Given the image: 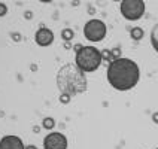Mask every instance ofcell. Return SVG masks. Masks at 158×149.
I'll return each instance as SVG.
<instances>
[{
  "mask_svg": "<svg viewBox=\"0 0 158 149\" xmlns=\"http://www.w3.org/2000/svg\"><path fill=\"white\" fill-rule=\"evenodd\" d=\"M106 78L109 85L118 91H130L140 81V67L139 64L127 57L116 58L109 63Z\"/></svg>",
  "mask_w": 158,
  "mask_h": 149,
  "instance_id": "1",
  "label": "cell"
},
{
  "mask_svg": "<svg viewBox=\"0 0 158 149\" xmlns=\"http://www.w3.org/2000/svg\"><path fill=\"white\" fill-rule=\"evenodd\" d=\"M55 84L61 94L69 96L72 98L87 91L88 79L87 75L75 63H67L58 69L55 76Z\"/></svg>",
  "mask_w": 158,
  "mask_h": 149,
  "instance_id": "2",
  "label": "cell"
},
{
  "mask_svg": "<svg viewBox=\"0 0 158 149\" xmlns=\"http://www.w3.org/2000/svg\"><path fill=\"white\" fill-rule=\"evenodd\" d=\"M102 61H103V55L98 48L91 46V45H87V46L76 45L75 46V64L85 75L96 72L102 66Z\"/></svg>",
  "mask_w": 158,
  "mask_h": 149,
  "instance_id": "3",
  "label": "cell"
},
{
  "mask_svg": "<svg viewBox=\"0 0 158 149\" xmlns=\"http://www.w3.org/2000/svg\"><path fill=\"white\" fill-rule=\"evenodd\" d=\"M123 17L128 21H137L145 15L146 5L143 0H123L119 5Z\"/></svg>",
  "mask_w": 158,
  "mask_h": 149,
  "instance_id": "4",
  "label": "cell"
},
{
  "mask_svg": "<svg viewBox=\"0 0 158 149\" xmlns=\"http://www.w3.org/2000/svg\"><path fill=\"white\" fill-rule=\"evenodd\" d=\"M106 33H107V27H106L105 21H102L98 18L89 19L84 26V36L89 42H94V43L102 42L106 37Z\"/></svg>",
  "mask_w": 158,
  "mask_h": 149,
  "instance_id": "5",
  "label": "cell"
},
{
  "mask_svg": "<svg viewBox=\"0 0 158 149\" xmlns=\"http://www.w3.org/2000/svg\"><path fill=\"white\" fill-rule=\"evenodd\" d=\"M69 140L67 137L60 131H51L45 136L44 149H67Z\"/></svg>",
  "mask_w": 158,
  "mask_h": 149,
  "instance_id": "6",
  "label": "cell"
},
{
  "mask_svg": "<svg viewBox=\"0 0 158 149\" xmlns=\"http://www.w3.org/2000/svg\"><path fill=\"white\" fill-rule=\"evenodd\" d=\"M35 42L42 48L51 46L54 43V31L48 27H39L35 33Z\"/></svg>",
  "mask_w": 158,
  "mask_h": 149,
  "instance_id": "7",
  "label": "cell"
},
{
  "mask_svg": "<svg viewBox=\"0 0 158 149\" xmlns=\"http://www.w3.org/2000/svg\"><path fill=\"white\" fill-rule=\"evenodd\" d=\"M26 145L19 136L8 134L0 139V149H24Z\"/></svg>",
  "mask_w": 158,
  "mask_h": 149,
  "instance_id": "8",
  "label": "cell"
},
{
  "mask_svg": "<svg viewBox=\"0 0 158 149\" xmlns=\"http://www.w3.org/2000/svg\"><path fill=\"white\" fill-rule=\"evenodd\" d=\"M143 36H145V30L142 27H133L130 30V37L133 40H142Z\"/></svg>",
  "mask_w": 158,
  "mask_h": 149,
  "instance_id": "9",
  "label": "cell"
},
{
  "mask_svg": "<svg viewBox=\"0 0 158 149\" xmlns=\"http://www.w3.org/2000/svg\"><path fill=\"white\" fill-rule=\"evenodd\" d=\"M151 43H152V48L155 49V52L158 54V24L154 26V28L151 30Z\"/></svg>",
  "mask_w": 158,
  "mask_h": 149,
  "instance_id": "10",
  "label": "cell"
},
{
  "mask_svg": "<svg viewBox=\"0 0 158 149\" xmlns=\"http://www.w3.org/2000/svg\"><path fill=\"white\" fill-rule=\"evenodd\" d=\"M42 128H44V130H48V131H52L54 128H55V119L51 118V116L44 118V121H42Z\"/></svg>",
  "mask_w": 158,
  "mask_h": 149,
  "instance_id": "11",
  "label": "cell"
},
{
  "mask_svg": "<svg viewBox=\"0 0 158 149\" xmlns=\"http://www.w3.org/2000/svg\"><path fill=\"white\" fill-rule=\"evenodd\" d=\"M75 37V31L69 28V27H66V28H63L61 30V39L64 42H70L72 39Z\"/></svg>",
  "mask_w": 158,
  "mask_h": 149,
  "instance_id": "12",
  "label": "cell"
},
{
  "mask_svg": "<svg viewBox=\"0 0 158 149\" xmlns=\"http://www.w3.org/2000/svg\"><path fill=\"white\" fill-rule=\"evenodd\" d=\"M6 14H8V5L0 2V17H5Z\"/></svg>",
  "mask_w": 158,
  "mask_h": 149,
  "instance_id": "13",
  "label": "cell"
},
{
  "mask_svg": "<svg viewBox=\"0 0 158 149\" xmlns=\"http://www.w3.org/2000/svg\"><path fill=\"white\" fill-rule=\"evenodd\" d=\"M60 101H61V103H69V101H70V97L61 94V97H60Z\"/></svg>",
  "mask_w": 158,
  "mask_h": 149,
  "instance_id": "14",
  "label": "cell"
},
{
  "mask_svg": "<svg viewBox=\"0 0 158 149\" xmlns=\"http://www.w3.org/2000/svg\"><path fill=\"white\" fill-rule=\"evenodd\" d=\"M24 149H37V148H36V145H26Z\"/></svg>",
  "mask_w": 158,
  "mask_h": 149,
  "instance_id": "15",
  "label": "cell"
},
{
  "mask_svg": "<svg viewBox=\"0 0 158 149\" xmlns=\"http://www.w3.org/2000/svg\"><path fill=\"white\" fill-rule=\"evenodd\" d=\"M154 121H155V122H158V114L154 115Z\"/></svg>",
  "mask_w": 158,
  "mask_h": 149,
  "instance_id": "16",
  "label": "cell"
},
{
  "mask_svg": "<svg viewBox=\"0 0 158 149\" xmlns=\"http://www.w3.org/2000/svg\"><path fill=\"white\" fill-rule=\"evenodd\" d=\"M155 149H158V148H155Z\"/></svg>",
  "mask_w": 158,
  "mask_h": 149,
  "instance_id": "17",
  "label": "cell"
}]
</instances>
